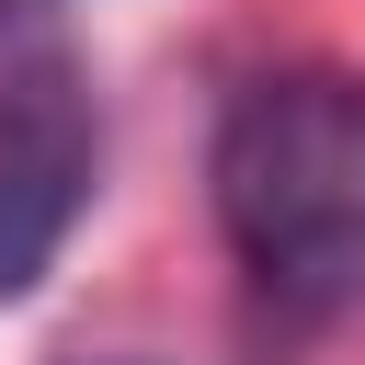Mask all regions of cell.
<instances>
[{
  "instance_id": "1",
  "label": "cell",
  "mask_w": 365,
  "mask_h": 365,
  "mask_svg": "<svg viewBox=\"0 0 365 365\" xmlns=\"http://www.w3.org/2000/svg\"><path fill=\"white\" fill-rule=\"evenodd\" d=\"M205 182L262 308L285 319L365 308V80L354 68H262L251 91H228Z\"/></svg>"
},
{
  "instance_id": "2",
  "label": "cell",
  "mask_w": 365,
  "mask_h": 365,
  "mask_svg": "<svg viewBox=\"0 0 365 365\" xmlns=\"http://www.w3.org/2000/svg\"><path fill=\"white\" fill-rule=\"evenodd\" d=\"M103 182V103L68 46L0 57V308L34 297Z\"/></svg>"
},
{
  "instance_id": "3",
  "label": "cell",
  "mask_w": 365,
  "mask_h": 365,
  "mask_svg": "<svg viewBox=\"0 0 365 365\" xmlns=\"http://www.w3.org/2000/svg\"><path fill=\"white\" fill-rule=\"evenodd\" d=\"M23 11H57V0H0V23H23Z\"/></svg>"
}]
</instances>
